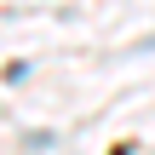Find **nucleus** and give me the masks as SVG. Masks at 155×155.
<instances>
[{"instance_id":"f257e3e1","label":"nucleus","mask_w":155,"mask_h":155,"mask_svg":"<svg viewBox=\"0 0 155 155\" xmlns=\"http://www.w3.org/2000/svg\"><path fill=\"white\" fill-rule=\"evenodd\" d=\"M109 155H127V150H109Z\"/></svg>"}]
</instances>
